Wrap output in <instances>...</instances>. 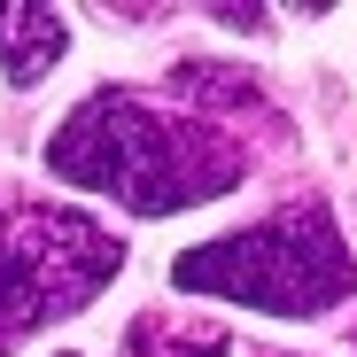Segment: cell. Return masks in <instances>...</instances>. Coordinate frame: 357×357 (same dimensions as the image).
<instances>
[{
    "label": "cell",
    "instance_id": "cell-1",
    "mask_svg": "<svg viewBox=\"0 0 357 357\" xmlns=\"http://www.w3.org/2000/svg\"><path fill=\"white\" fill-rule=\"evenodd\" d=\"M47 171L70 178V187H101L140 218H163V210H195L210 195H233L249 155L210 116H163L140 93H93L47 140Z\"/></svg>",
    "mask_w": 357,
    "mask_h": 357
},
{
    "label": "cell",
    "instance_id": "cell-2",
    "mask_svg": "<svg viewBox=\"0 0 357 357\" xmlns=\"http://www.w3.org/2000/svg\"><path fill=\"white\" fill-rule=\"evenodd\" d=\"M171 280L187 295H225V303H249L272 319H319L357 295V257L342 249V233L319 202H295L249 233L187 249L171 264Z\"/></svg>",
    "mask_w": 357,
    "mask_h": 357
},
{
    "label": "cell",
    "instance_id": "cell-3",
    "mask_svg": "<svg viewBox=\"0 0 357 357\" xmlns=\"http://www.w3.org/2000/svg\"><path fill=\"white\" fill-rule=\"evenodd\" d=\"M116 264H125V241L78 210H0V349L93 303Z\"/></svg>",
    "mask_w": 357,
    "mask_h": 357
},
{
    "label": "cell",
    "instance_id": "cell-4",
    "mask_svg": "<svg viewBox=\"0 0 357 357\" xmlns=\"http://www.w3.org/2000/svg\"><path fill=\"white\" fill-rule=\"evenodd\" d=\"M63 39L70 24L54 16V8H0V70H8V86H39L54 63H63Z\"/></svg>",
    "mask_w": 357,
    "mask_h": 357
}]
</instances>
